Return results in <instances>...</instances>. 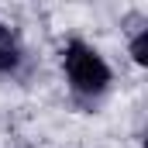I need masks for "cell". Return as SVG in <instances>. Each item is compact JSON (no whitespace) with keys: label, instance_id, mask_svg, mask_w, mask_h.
Returning a JSON list of instances; mask_svg holds the SVG:
<instances>
[{"label":"cell","instance_id":"obj_2","mask_svg":"<svg viewBox=\"0 0 148 148\" xmlns=\"http://www.w3.org/2000/svg\"><path fill=\"white\" fill-rule=\"evenodd\" d=\"M24 59V48H21V38L10 24L0 21V73H14Z\"/></svg>","mask_w":148,"mask_h":148},{"label":"cell","instance_id":"obj_3","mask_svg":"<svg viewBox=\"0 0 148 148\" xmlns=\"http://www.w3.org/2000/svg\"><path fill=\"white\" fill-rule=\"evenodd\" d=\"M131 59L138 66H148V28H141L138 35L131 38Z\"/></svg>","mask_w":148,"mask_h":148},{"label":"cell","instance_id":"obj_1","mask_svg":"<svg viewBox=\"0 0 148 148\" xmlns=\"http://www.w3.org/2000/svg\"><path fill=\"white\" fill-rule=\"evenodd\" d=\"M62 69H66L69 86L79 97H97V93H103L110 86V66H107V59L93 45H86L79 38H73L62 48Z\"/></svg>","mask_w":148,"mask_h":148}]
</instances>
